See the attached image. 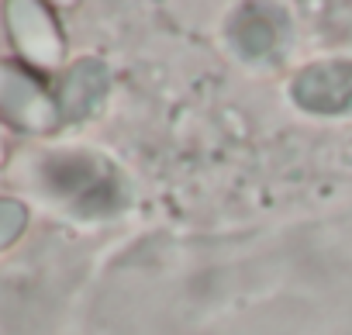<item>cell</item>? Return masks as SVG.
<instances>
[{
    "mask_svg": "<svg viewBox=\"0 0 352 335\" xmlns=\"http://www.w3.org/2000/svg\"><path fill=\"white\" fill-rule=\"evenodd\" d=\"M297 97L307 107L321 111H338L352 104V66H328V69H311L304 83H297Z\"/></svg>",
    "mask_w": 352,
    "mask_h": 335,
    "instance_id": "1",
    "label": "cell"
}]
</instances>
